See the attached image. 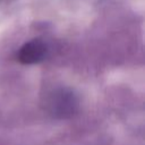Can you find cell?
I'll list each match as a JSON object with an SVG mask.
<instances>
[{
	"mask_svg": "<svg viewBox=\"0 0 145 145\" xmlns=\"http://www.w3.org/2000/svg\"><path fill=\"white\" fill-rule=\"evenodd\" d=\"M43 105L45 111L54 118H69L74 116L78 108V100L69 88L58 87L46 93Z\"/></svg>",
	"mask_w": 145,
	"mask_h": 145,
	"instance_id": "6da1fadb",
	"label": "cell"
},
{
	"mask_svg": "<svg viewBox=\"0 0 145 145\" xmlns=\"http://www.w3.org/2000/svg\"><path fill=\"white\" fill-rule=\"evenodd\" d=\"M46 52V44L40 39H34L29 42H26L17 51L16 59L24 65H32L42 61L45 58Z\"/></svg>",
	"mask_w": 145,
	"mask_h": 145,
	"instance_id": "7a4b0ae2",
	"label": "cell"
}]
</instances>
